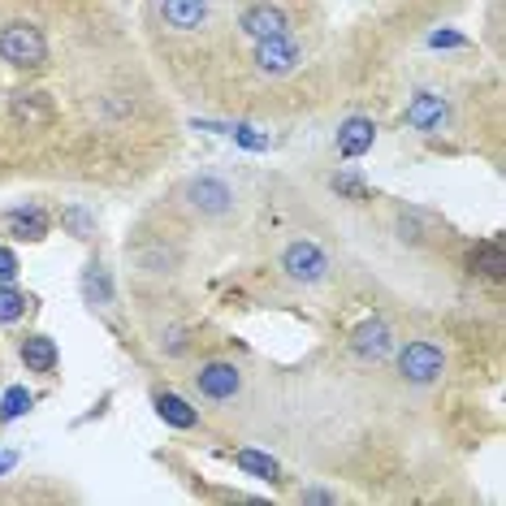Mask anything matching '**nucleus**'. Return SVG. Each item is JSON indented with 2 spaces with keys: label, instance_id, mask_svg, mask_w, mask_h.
I'll list each match as a JSON object with an SVG mask.
<instances>
[{
  "label": "nucleus",
  "instance_id": "24",
  "mask_svg": "<svg viewBox=\"0 0 506 506\" xmlns=\"http://www.w3.org/2000/svg\"><path fill=\"white\" fill-rule=\"evenodd\" d=\"M230 135H234L242 147H251V152H268V135H256L251 126H234Z\"/></svg>",
  "mask_w": 506,
  "mask_h": 506
},
{
  "label": "nucleus",
  "instance_id": "17",
  "mask_svg": "<svg viewBox=\"0 0 506 506\" xmlns=\"http://www.w3.org/2000/svg\"><path fill=\"white\" fill-rule=\"evenodd\" d=\"M135 260H139V268H147V273H173V268H178V251L165 247V242H152V247H139V251H135Z\"/></svg>",
  "mask_w": 506,
  "mask_h": 506
},
{
  "label": "nucleus",
  "instance_id": "23",
  "mask_svg": "<svg viewBox=\"0 0 506 506\" xmlns=\"http://www.w3.org/2000/svg\"><path fill=\"white\" fill-rule=\"evenodd\" d=\"M61 221L74 230V239H92V234H96V217H92V213H83V208H65Z\"/></svg>",
  "mask_w": 506,
  "mask_h": 506
},
{
  "label": "nucleus",
  "instance_id": "20",
  "mask_svg": "<svg viewBox=\"0 0 506 506\" xmlns=\"http://www.w3.org/2000/svg\"><path fill=\"white\" fill-rule=\"evenodd\" d=\"M437 221L424 213H398V239L403 242H424V234H433Z\"/></svg>",
  "mask_w": 506,
  "mask_h": 506
},
{
  "label": "nucleus",
  "instance_id": "18",
  "mask_svg": "<svg viewBox=\"0 0 506 506\" xmlns=\"http://www.w3.org/2000/svg\"><path fill=\"white\" fill-rule=\"evenodd\" d=\"M467 265L476 268V273H484V277H502V273H506L502 242H481V247L472 251V260H467Z\"/></svg>",
  "mask_w": 506,
  "mask_h": 506
},
{
  "label": "nucleus",
  "instance_id": "13",
  "mask_svg": "<svg viewBox=\"0 0 506 506\" xmlns=\"http://www.w3.org/2000/svg\"><path fill=\"white\" fill-rule=\"evenodd\" d=\"M22 363H26V372H52L57 368V342L48 334L22 337Z\"/></svg>",
  "mask_w": 506,
  "mask_h": 506
},
{
  "label": "nucleus",
  "instance_id": "11",
  "mask_svg": "<svg viewBox=\"0 0 506 506\" xmlns=\"http://www.w3.org/2000/svg\"><path fill=\"white\" fill-rule=\"evenodd\" d=\"M407 121H411V130H420V135H437L446 126V100L433 96V92H420L407 104Z\"/></svg>",
  "mask_w": 506,
  "mask_h": 506
},
{
  "label": "nucleus",
  "instance_id": "5",
  "mask_svg": "<svg viewBox=\"0 0 506 506\" xmlns=\"http://www.w3.org/2000/svg\"><path fill=\"white\" fill-rule=\"evenodd\" d=\"M251 61H256V70L265 78H286V74L299 70L303 48L294 44V35H277V39H260L256 52H251Z\"/></svg>",
  "mask_w": 506,
  "mask_h": 506
},
{
  "label": "nucleus",
  "instance_id": "22",
  "mask_svg": "<svg viewBox=\"0 0 506 506\" xmlns=\"http://www.w3.org/2000/svg\"><path fill=\"white\" fill-rule=\"evenodd\" d=\"M26 308H31V299H26L22 290H13L9 282H4V286H0V320L13 325V320H22L26 316Z\"/></svg>",
  "mask_w": 506,
  "mask_h": 506
},
{
  "label": "nucleus",
  "instance_id": "19",
  "mask_svg": "<svg viewBox=\"0 0 506 506\" xmlns=\"http://www.w3.org/2000/svg\"><path fill=\"white\" fill-rule=\"evenodd\" d=\"M234 463H239L242 472L260 476V481H282V467H277V458L260 455V450H239V455H234Z\"/></svg>",
  "mask_w": 506,
  "mask_h": 506
},
{
  "label": "nucleus",
  "instance_id": "21",
  "mask_svg": "<svg viewBox=\"0 0 506 506\" xmlns=\"http://www.w3.org/2000/svg\"><path fill=\"white\" fill-rule=\"evenodd\" d=\"M31 394H26V386H13V389H4V398H0V420L4 424H13V420H22L26 411H31Z\"/></svg>",
  "mask_w": 506,
  "mask_h": 506
},
{
  "label": "nucleus",
  "instance_id": "6",
  "mask_svg": "<svg viewBox=\"0 0 506 506\" xmlns=\"http://www.w3.org/2000/svg\"><path fill=\"white\" fill-rule=\"evenodd\" d=\"M239 31L251 39V44H260V39H277V35H290V13L282 9V4L256 0V4H247V9H242Z\"/></svg>",
  "mask_w": 506,
  "mask_h": 506
},
{
  "label": "nucleus",
  "instance_id": "28",
  "mask_svg": "<svg viewBox=\"0 0 506 506\" xmlns=\"http://www.w3.org/2000/svg\"><path fill=\"white\" fill-rule=\"evenodd\" d=\"M161 346H165L169 355H182L187 351V334L182 329H169V334H161Z\"/></svg>",
  "mask_w": 506,
  "mask_h": 506
},
{
  "label": "nucleus",
  "instance_id": "29",
  "mask_svg": "<svg viewBox=\"0 0 506 506\" xmlns=\"http://www.w3.org/2000/svg\"><path fill=\"white\" fill-rule=\"evenodd\" d=\"M299 502H312V506H334L337 493H329V489H303L299 493Z\"/></svg>",
  "mask_w": 506,
  "mask_h": 506
},
{
  "label": "nucleus",
  "instance_id": "26",
  "mask_svg": "<svg viewBox=\"0 0 506 506\" xmlns=\"http://www.w3.org/2000/svg\"><path fill=\"white\" fill-rule=\"evenodd\" d=\"M13 277H18V256H13L9 247H0V286L13 282Z\"/></svg>",
  "mask_w": 506,
  "mask_h": 506
},
{
  "label": "nucleus",
  "instance_id": "16",
  "mask_svg": "<svg viewBox=\"0 0 506 506\" xmlns=\"http://www.w3.org/2000/svg\"><path fill=\"white\" fill-rule=\"evenodd\" d=\"M83 294H87L92 308H109L113 303V282H109V273L100 265H87V273H83Z\"/></svg>",
  "mask_w": 506,
  "mask_h": 506
},
{
  "label": "nucleus",
  "instance_id": "9",
  "mask_svg": "<svg viewBox=\"0 0 506 506\" xmlns=\"http://www.w3.org/2000/svg\"><path fill=\"white\" fill-rule=\"evenodd\" d=\"M9 113H13V121L26 126V130H44V126H52V118H57V109H52V100L44 96V92H18V96L9 100Z\"/></svg>",
  "mask_w": 506,
  "mask_h": 506
},
{
  "label": "nucleus",
  "instance_id": "25",
  "mask_svg": "<svg viewBox=\"0 0 506 506\" xmlns=\"http://www.w3.org/2000/svg\"><path fill=\"white\" fill-rule=\"evenodd\" d=\"M429 48H467V35H455V31H433V35H429Z\"/></svg>",
  "mask_w": 506,
  "mask_h": 506
},
{
  "label": "nucleus",
  "instance_id": "15",
  "mask_svg": "<svg viewBox=\"0 0 506 506\" xmlns=\"http://www.w3.org/2000/svg\"><path fill=\"white\" fill-rule=\"evenodd\" d=\"M156 415L165 420L169 429H195V420H199V411L187 398H178V394H156Z\"/></svg>",
  "mask_w": 506,
  "mask_h": 506
},
{
  "label": "nucleus",
  "instance_id": "7",
  "mask_svg": "<svg viewBox=\"0 0 506 506\" xmlns=\"http://www.w3.org/2000/svg\"><path fill=\"white\" fill-rule=\"evenodd\" d=\"M195 386H199V394H204V398L225 403V398H234V394L242 389V372L234 368V363L213 360V363H204V368L195 372Z\"/></svg>",
  "mask_w": 506,
  "mask_h": 506
},
{
  "label": "nucleus",
  "instance_id": "3",
  "mask_svg": "<svg viewBox=\"0 0 506 506\" xmlns=\"http://www.w3.org/2000/svg\"><path fill=\"white\" fill-rule=\"evenodd\" d=\"M446 372V355L433 342H407L403 355H398V377L407 386H433L437 377Z\"/></svg>",
  "mask_w": 506,
  "mask_h": 506
},
{
  "label": "nucleus",
  "instance_id": "8",
  "mask_svg": "<svg viewBox=\"0 0 506 506\" xmlns=\"http://www.w3.org/2000/svg\"><path fill=\"white\" fill-rule=\"evenodd\" d=\"M389 351H394V334H389L386 320H363L360 329L351 334V355L363 363H377L386 360Z\"/></svg>",
  "mask_w": 506,
  "mask_h": 506
},
{
  "label": "nucleus",
  "instance_id": "4",
  "mask_svg": "<svg viewBox=\"0 0 506 506\" xmlns=\"http://www.w3.org/2000/svg\"><path fill=\"white\" fill-rule=\"evenodd\" d=\"M182 199L191 204L195 213H204V217H225V213L234 208V191H230V182H221V178H213V173L191 178V182L182 187Z\"/></svg>",
  "mask_w": 506,
  "mask_h": 506
},
{
  "label": "nucleus",
  "instance_id": "14",
  "mask_svg": "<svg viewBox=\"0 0 506 506\" xmlns=\"http://www.w3.org/2000/svg\"><path fill=\"white\" fill-rule=\"evenodd\" d=\"M4 225H9L13 239H26V242H39L48 234V217H44L39 208H13V213L4 217Z\"/></svg>",
  "mask_w": 506,
  "mask_h": 506
},
{
  "label": "nucleus",
  "instance_id": "10",
  "mask_svg": "<svg viewBox=\"0 0 506 506\" xmlns=\"http://www.w3.org/2000/svg\"><path fill=\"white\" fill-rule=\"evenodd\" d=\"M208 13H213V4L208 0H161V18H165L169 31H199V26L208 22Z\"/></svg>",
  "mask_w": 506,
  "mask_h": 506
},
{
  "label": "nucleus",
  "instance_id": "2",
  "mask_svg": "<svg viewBox=\"0 0 506 506\" xmlns=\"http://www.w3.org/2000/svg\"><path fill=\"white\" fill-rule=\"evenodd\" d=\"M282 273H286L290 282H299V286H316V282H325L329 277V256L308 239H294L282 247Z\"/></svg>",
  "mask_w": 506,
  "mask_h": 506
},
{
  "label": "nucleus",
  "instance_id": "12",
  "mask_svg": "<svg viewBox=\"0 0 506 506\" xmlns=\"http://www.w3.org/2000/svg\"><path fill=\"white\" fill-rule=\"evenodd\" d=\"M372 139H377V126L368 118H346L342 121V130H337V156H346V161H355L363 152H372Z\"/></svg>",
  "mask_w": 506,
  "mask_h": 506
},
{
  "label": "nucleus",
  "instance_id": "27",
  "mask_svg": "<svg viewBox=\"0 0 506 506\" xmlns=\"http://www.w3.org/2000/svg\"><path fill=\"white\" fill-rule=\"evenodd\" d=\"M334 191L351 195L355 204H360V199H368V191H363V182H355V178H334Z\"/></svg>",
  "mask_w": 506,
  "mask_h": 506
},
{
  "label": "nucleus",
  "instance_id": "1",
  "mask_svg": "<svg viewBox=\"0 0 506 506\" xmlns=\"http://www.w3.org/2000/svg\"><path fill=\"white\" fill-rule=\"evenodd\" d=\"M0 61L13 70H39L48 61V35L35 22L0 26Z\"/></svg>",
  "mask_w": 506,
  "mask_h": 506
}]
</instances>
